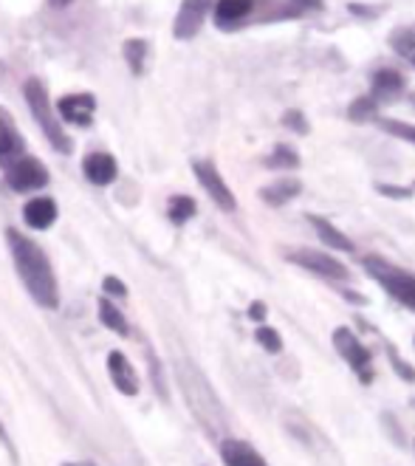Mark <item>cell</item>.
I'll return each instance as SVG.
<instances>
[{"instance_id": "obj_4", "label": "cell", "mask_w": 415, "mask_h": 466, "mask_svg": "<svg viewBox=\"0 0 415 466\" xmlns=\"http://www.w3.org/2000/svg\"><path fill=\"white\" fill-rule=\"evenodd\" d=\"M286 260L294 263L297 269H303V272H311V274H317L328 282H347L351 280V269L337 260L334 255H328V252H320V249H291V252H286Z\"/></svg>"}, {"instance_id": "obj_25", "label": "cell", "mask_w": 415, "mask_h": 466, "mask_svg": "<svg viewBox=\"0 0 415 466\" xmlns=\"http://www.w3.org/2000/svg\"><path fill=\"white\" fill-rule=\"evenodd\" d=\"M376 125L385 130V133H390V136L402 139L407 144H415V125L402 122V119H376Z\"/></svg>"}, {"instance_id": "obj_20", "label": "cell", "mask_w": 415, "mask_h": 466, "mask_svg": "<svg viewBox=\"0 0 415 466\" xmlns=\"http://www.w3.org/2000/svg\"><path fill=\"white\" fill-rule=\"evenodd\" d=\"M195 212H198V204H195V198H190V195H173L170 204H167V218L175 226H184L190 218H195Z\"/></svg>"}, {"instance_id": "obj_34", "label": "cell", "mask_w": 415, "mask_h": 466, "mask_svg": "<svg viewBox=\"0 0 415 466\" xmlns=\"http://www.w3.org/2000/svg\"><path fill=\"white\" fill-rule=\"evenodd\" d=\"M0 441H4V444H6V446L12 449V444H9V436H6V432H4V429H0Z\"/></svg>"}, {"instance_id": "obj_9", "label": "cell", "mask_w": 415, "mask_h": 466, "mask_svg": "<svg viewBox=\"0 0 415 466\" xmlns=\"http://www.w3.org/2000/svg\"><path fill=\"white\" fill-rule=\"evenodd\" d=\"M54 110L62 122H71L74 127H88L94 122V113H96V99H94V94H85V91L69 94V96L60 99Z\"/></svg>"}, {"instance_id": "obj_33", "label": "cell", "mask_w": 415, "mask_h": 466, "mask_svg": "<svg viewBox=\"0 0 415 466\" xmlns=\"http://www.w3.org/2000/svg\"><path fill=\"white\" fill-rule=\"evenodd\" d=\"M48 4H52L54 9H65V6H71L74 0H48Z\"/></svg>"}, {"instance_id": "obj_37", "label": "cell", "mask_w": 415, "mask_h": 466, "mask_svg": "<svg viewBox=\"0 0 415 466\" xmlns=\"http://www.w3.org/2000/svg\"><path fill=\"white\" fill-rule=\"evenodd\" d=\"M412 449H415V441H412Z\"/></svg>"}, {"instance_id": "obj_40", "label": "cell", "mask_w": 415, "mask_h": 466, "mask_svg": "<svg viewBox=\"0 0 415 466\" xmlns=\"http://www.w3.org/2000/svg\"><path fill=\"white\" fill-rule=\"evenodd\" d=\"M412 405H415V402H412Z\"/></svg>"}, {"instance_id": "obj_7", "label": "cell", "mask_w": 415, "mask_h": 466, "mask_svg": "<svg viewBox=\"0 0 415 466\" xmlns=\"http://www.w3.org/2000/svg\"><path fill=\"white\" fill-rule=\"evenodd\" d=\"M192 173H195V178H198V184H201V187L207 190V195L212 198V201L218 204V209H224V212H235V209H238L235 192L229 190V184L224 181L221 170L215 168V164H212L209 159L192 161Z\"/></svg>"}, {"instance_id": "obj_22", "label": "cell", "mask_w": 415, "mask_h": 466, "mask_svg": "<svg viewBox=\"0 0 415 466\" xmlns=\"http://www.w3.org/2000/svg\"><path fill=\"white\" fill-rule=\"evenodd\" d=\"M99 320H102L105 328L116 331L119 337H127V320H125V314L116 308L110 299H99Z\"/></svg>"}, {"instance_id": "obj_11", "label": "cell", "mask_w": 415, "mask_h": 466, "mask_svg": "<svg viewBox=\"0 0 415 466\" xmlns=\"http://www.w3.org/2000/svg\"><path fill=\"white\" fill-rule=\"evenodd\" d=\"M404 91H407V79L395 69H376L370 74V96L376 99V105H390Z\"/></svg>"}, {"instance_id": "obj_5", "label": "cell", "mask_w": 415, "mask_h": 466, "mask_svg": "<svg viewBox=\"0 0 415 466\" xmlns=\"http://www.w3.org/2000/svg\"><path fill=\"white\" fill-rule=\"evenodd\" d=\"M334 347H337V354L351 364L354 368V373L359 376V381L362 385H370L373 381V351L368 345H364L351 328H345V325H339L337 331H334Z\"/></svg>"}, {"instance_id": "obj_2", "label": "cell", "mask_w": 415, "mask_h": 466, "mask_svg": "<svg viewBox=\"0 0 415 466\" xmlns=\"http://www.w3.org/2000/svg\"><path fill=\"white\" fill-rule=\"evenodd\" d=\"M23 96H26V105H28L31 116H35V122L43 130V136L48 139V144H52L57 153L69 156L74 150V142H71L69 133L62 130L60 116L52 105V99H48V91L37 77H31V79L23 82Z\"/></svg>"}, {"instance_id": "obj_35", "label": "cell", "mask_w": 415, "mask_h": 466, "mask_svg": "<svg viewBox=\"0 0 415 466\" xmlns=\"http://www.w3.org/2000/svg\"><path fill=\"white\" fill-rule=\"evenodd\" d=\"M62 466H96V463H88L85 461V463H62Z\"/></svg>"}, {"instance_id": "obj_3", "label": "cell", "mask_w": 415, "mask_h": 466, "mask_svg": "<svg viewBox=\"0 0 415 466\" xmlns=\"http://www.w3.org/2000/svg\"><path fill=\"white\" fill-rule=\"evenodd\" d=\"M362 269L368 272V277L376 280L395 303H402L407 311L415 314V272L404 269V266H395L381 255H364Z\"/></svg>"}, {"instance_id": "obj_6", "label": "cell", "mask_w": 415, "mask_h": 466, "mask_svg": "<svg viewBox=\"0 0 415 466\" xmlns=\"http://www.w3.org/2000/svg\"><path fill=\"white\" fill-rule=\"evenodd\" d=\"M48 181H52V176H48L45 164L35 156H20L6 168V184L14 192H37Z\"/></svg>"}, {"instance_id": "obj_28", "label": "cell", "mask_w": 415, "mask_h": 466, "mask_svg": "<svg viewBox=\"0 0 415 466\" xmlns=\"http://www.w3.org/2000/svg\"><path fill=\"white\" fill-rule=\"evenodd\" d=\"M283 125H286L289 130H294L297 136H305V133L311 130V127H308V122H305V113H303V110H286V116H283Z\"/></svg>"}, {"instance_id": "obj_24", "label": "cell", "mask_w": 415, "mask_h": 466, "mask_svg": "<svg viewBox=\"0 0 415 466\" xmlns=\"http://www.w3.org/2000/svg\"><path fill=\"white\" fill-rule=\"evenodd\" d=\"M147 52H151V45H147V40H127V43H125V60H127L130 71L136 74V77L144 71Z\"/></svg>"}, {"instance_id": "obj_21", "label": "cell", "mask_w": 415, "mask_h": 466, "mask_svg": "<svg viewBox=\"0 0 415 466\" xmlns=\"http://www.w3.org/2000/svg\"><path fill=\"white\" fill-rule=\"evenodd\" d=\"M378 105H376V99L368 94V96H359L354 99L351 105H347V119L356 122V125H364V122H376L378 119Z\"/></svg>"}, {"instance_id": "obj_12", "label": "cell", "mask_w": 415, "mask_h": 466, "mask_svg": "<svg viewBox=\"0 0 415 466\" xmlns=\"http://www.w3.org/2000/svg\"><path fill=\"white\" fill-rule=\"evenodd\" d=\"M26 156V142L20 136L18 125H14L12 113L6 108H0V164L9 168L12 161H18Z\"/></svg>"}, {"instance_id": "obj_26", "label": "cell", "mask_w": 415, "mask_h": 466, "mask_svg": "<svg viewBox=\"0 0 415 466\" xmlns=\"http://www.w3.org/2000/svg\"><path fill=\"white\" fill-rule=\"evenodd\" d=\"M255 339H257V345H263V351H269V354H280L283 351V337H280V331L277 328H272V325H257V331H255Z\"/></svg>"}, {"instance_id": "obj_19", "label": "cell", "mask_w": 415, "mask_h": 466, "mask_svg": "<svg viewBox=\"0 0 415 466\" xmlns=\"http://www.w3.org/2000/svg\"><path fill=\"white\" fill-rule=\"evenodd\" d=\"M300 164H303V159L297 153V147H291V144H274L272 153L263 159V168H269V170H297Z\"/></svg>"}, {"instance_id": "obj_29", "label": "cell", "mask_w": 415, "mask_h": 466, "mask_svg": "<svg viewBox=\"0 0 415 466\" xmlns=\"http://www.w3.org/2000/svg\"><path fill=\"white\" fill-rule=\"evenodd\" d=\"M376 192L385 195V198H395V201H407L412 198L415 187H395V184H376Z\"/></svg>"}, {"instance_id": "obj_13", "label": "cell", "mask_w": 415, "mask_h": 466, "mask_svg": "<svg viewBox=\"0 0 415 466\" xmlns=\"http://www.w3.org/2000/svg\"><path fill=\"white\" fill-rule=\"evenodd\" d=\"M82 173H85L91 184L108 187L116 181V176H119V164H116V159L110 153H88L82 159Z\"/></svg>"}, {"instance_id": "obj_31", "label": "cell", "mask_w": 415, "mask_h": 466, "mask_svg": "<svg viewBox=\"0 0 415 466\" xmlns=\"http://www.w3.org/2000/svg\"><path fill=\"white\" fill-rule=\"evenodd\" d=\"M105 291H108V294H116V297H125V294H127L125 282L116 280V277H105Z\"/></svg>"}, {"instance_id": "obj_38", "label": "cell", "mask_w": 415, "mask_h": 466, "mask_svg": "<svg viewBox=\"0 0 415 466\" xmlns=\"http://www.w3.org/2000/svg\"><path fill=\"white\" fill-rule=\"evenodd\" d=\"M412 62H415V54H412Z\"/></svg>"}, {"instance_id": "obj_36", "label": "cell", "mask_w": 415, "mask_h": 466, "mask_svg": "<svg viewBox=\"0 0 415 466\" xmlns=\"http://www.w3.org/2000/svg\"><path fill=\"white\" fill-rule=\"evenodd\" d=\"M412 345H415V337H412Z\"/></svg>"}, {"instance_id": "obj_14", "label": "cell", "mask_w": 415, "mask_h": 466, "mask_svg": "<svg viewBox=\"0 0 415 466\" xmlns=\"http://www.w3.org/2000/svg\"><path fill=\"white\" fill-rule=\"evenodd\" d=\"M108 371H110V381L116 385V390L125 393V396H139V376L122 351H110Z\"/></svg>"}, {"instance_id": "obj_17", "label": "cell", "mask_w": 415, "mask_h": 466, "mask_svg": "<svg viewBox=\"0 0 415 466\" xmlns=\"http://www.w3.org/2000/svg\"><path fill=\"white\" fill-rule=\"evenodd\" d=\"M23 218L31 229H48L57 221V201L54 198H45V195L31 198V201H26V207H23Z\"/></svg>"}, {"instance_id": "obj_32", "label": "cell", "mask_w": 415, "mask_h": 466, "mask_svg": "<svg viewBox=\"0 0 415 466\" xmlns=\"http://www.w3.org/2000/svg\"><path fill=\"white\" fill-rule=\"evenodd\" d=\"M265 314H269V308H265V303H260V299H255V303L248 306V317H252L255 323H263Z\"/></svg>"}, {"instance_id": "obj_1", "label": "cell", "mask_w": 415, "mask_h": 466, "mask_svg": "<svg viewBox=\"0 0 415 466\" xmlns=\"http://www.w3.org/2000/svg\"><path fill=\"white\" fill-rule=\"evenodd\" d=\"M6 241H9L14 269H18L31 299H35L37 306L48 308V311L60 308V286H57V277H54V269H52L48 255L35 241L26 238L23 232H18V229H6Z\"/></svg>"}, {"instance_id": "obj_27", "label": "cell", "mask_w": 415, "mask_h": 466, "mask_svg": "<svg viewBox=\"0 0 415 466\" xmlns=\"http://www.w3.org/2000/svg\"><path fill=\"white\" fill-rule=\"evenodd\" d=\"M385 351H387V359H390V364H393V371L402 376L404 381H410V385H415V368L410 362H404L402 356H398V351H395V345L390 342V339H385Z\"/></svg>"}, {"instance_id": "obj_16", "label": "cell", "mask_w": 415, "mask_h": 466, "mask_svg": "<svg viewBox=\"0 0 415 466\" xmlns=\"http://www.w3.org/2000/svg\"><path fill=\"white\" fill-rule=\"evenodd\" d=\"M308 224L313 226V232L320 235V241L330 249H337V252H345V255H351L354 252V241L345 235V232L339 226H334L328 218H322V215H308Z\"/></svg>"}, {"instance_id": "obj_18", "label": "cell", "mask_w": 415, "mask_h": 466, "mask_svg": "<svg viewBox=\"0 0 415 466\" xmlns=\"http://www.w3.org/2000/svg\"><path fill=\"white\" fill-rule=\"evenodd\" d=\"M300 192H303V181H300V178H280V181H272L269 187H263L257 195H260L269 207H286V204H291Z\"/></svg>"}, {"instance_id": "obj_23", "label": "cell", "mask_w": 415, "mask_h": 466, "mask_svg": "<svg viewBox=\"0 0 415 466\" xmlns=\"http://www.w3.org/2000/svg\"><path fill=\"white\" fill-rule=\"evenodd\" d=\"M390 45H393V52H398L402 57H412L415 54V23L393 29L390 31Z\"/></svg>"}, {"instance_id": "obj_30", "label": "cell", "mask_w": 415, "mask_h": 466, "mask_svg": "<svg viewBox=\"0 0 415 466\" xmlns=\"http://www.w3.org/2000/svg\"><path fill=\"white\" fill-rule=\"evenodd\" d=\"M289 4L297 12H322L325 9V0H289Z\"/></svg>"}, {"instance_id": "obj_15", "label": "cell", "mask_w": 415, "mask_h": 466, "mask_svg": "<svg viewBox=\"0 0 415 466\" xmlns=\"http://www.w3.org/2000/svg\"><path fill=\"white\" fill-rule=\"evenodd\" d=\"M221 458L226 466H269L252 444L240 441V438L221 441Z\"/></svg>"}, {"instance_id": "obj_39", "label": "cell", "mask_w": 415, "mask_h": 466, "mask_svg": "<svg viewBox=\"0 0 415 466\" xmlns=\"http://www.w3.org/2000/svg\"><path fill=\"white\" fill-rule=\"evenodd\" d=\"M412 102H415V96H412Z\"/></svg>"}, {"instance_id": "obj_10", "label": "cell", "mask_w": 415, "mask_h": 466, "mask_svg": "<svg viewBox=\"0 0 415 466\" xmlns=\"http://www.w3.org/2000/svg\"><path fill=\"white\" fill-rule=\"evenodd\" d=\"M215 26L221 31L240 29L257 9V0H215Z\"/></svg>"}, {"instance_id": "obj_8", "label": "cell", "mask_w": 415, "mask_h": 466, "mask_svg": "<svg viewBox=\"0 0 415 466\" xmlns=\"http://www.w3.org/2000/svg\"><path fill=\"white\" fill-rule=\"evenodd\" d=\"M215 0H181L178 14L173 20V37L175 40H192L198 37V31L204 29L207 14L212 12Z\"/></svg>"}]
</instances>
